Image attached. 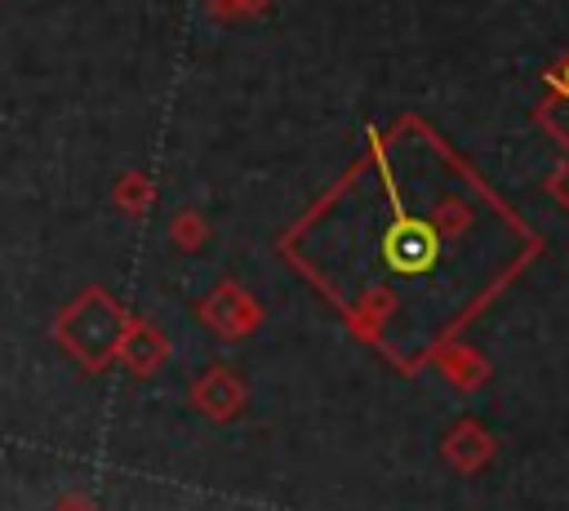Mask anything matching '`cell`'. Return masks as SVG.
Wrapping results in <instances>:
<instances>
[{
    "label": "cell",
    "instance_id": "cell-1",
    "mask_svg": "<svg viewBox=\"0 0 569 511\" xmlns=\"http://www.w3.org/2000/svg\"><path fill=\"white\" fill-rule=\"evenodd\" d=\"M556 89H565V93H569V62H565V71L556 76Z\"/></svg>",
    "mask_w": 569,
    "mask_h": 511
}]
</instances>
